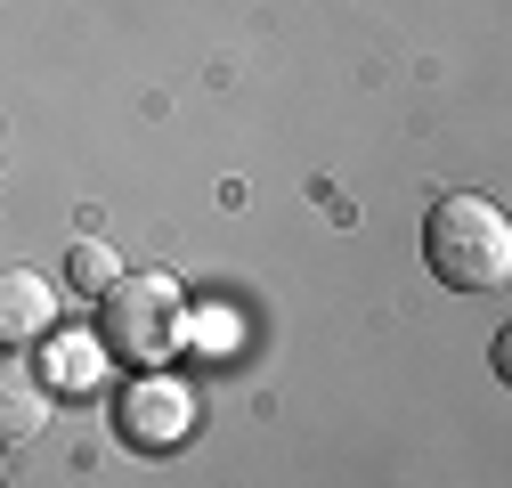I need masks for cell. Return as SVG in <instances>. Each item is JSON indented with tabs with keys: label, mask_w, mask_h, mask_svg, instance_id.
I'll use <instances>...</instances> for the list:
<instances>
[{
	"label": "cell",
	"mask_w": 512,
	"mask_h": 488,
	"mask_svg": "<svg viewBox=\"0 0 512 488\" xmlns=\"http://www.w3.org/2000/svg\"><path fill=\"white\" fill-rule=\"evenodd\" d=\"M57 383H74V391H90L98 383V350L90 342H57V366H49Z\"/></svg>",
	"instance_id": "7"
},
{
	"label": "cell",
	"mask_w": 512,
	"mask_h": 488,
	"mask_svg": "<svg viewBox=\"0 0 512 488\" xmlns=\"http://www.w3.org/2000/svg\"><path fill=\"white\" fill-rule=\"evenodd\" d=\"M66 269H74V285H82V293H106V285L122 277L114 244H98V236H82V244H74V253H66Z\"/></svg>",
	"instance_id": "6"
},
{
	"label": "cell",
	"mask_w": 512,
	"mask_h": 488,
	"mask_svg": "<svg viewBox=\"0 0 512 488\" xmlns=\"http://www.w3.org/2000/svg\"><path fill=\"white\" fill-rule=\"evenodd\" d=\"M196 318H187V285L171 269H122L106 293H98V342L131 366H163Z\"/></svg>",
	"instance_id": "2"
},
{
	"label": "cell",
	"mask_w": 512,
	"mask_h": 488,
	"mask_svg": "<svg viewBox=\"0 0 512 488\" xmlns=\"http://www.w3.org/2000/svg\"><path fill=\"white\" fill-rule=\"evenodd\" d=\"M114 423H122V440H139V448H179L187 423H196V391H187L179 375H139L131 391H122Z\"/></svg>",
	"instance_id": "3"
},
{
	"label": "cell",
	"mask_w": 512,
	"mask_h": 488,
	"mask_svg": "<svg viewBox=\"0 0 512 488\" xmlns=\"http://www.w3.org/2000/svg\"><path fill=\"white\" fill-rule=\"evenodd\" d=\"M57 326V285L41 269H0V350H25Z\"/></svg>",
	"instance_id": "4"
},
{
	"label": "cell",
	"mask_w": 512,
	"mask_h": 488,
	"mask_svg": "<svg viewBox=\"0 0 512 488\" xmlns=\"http://www.w3.org/2000/svg\"><path fill=\"white\" fill-rule=\"evenodd\" d=\"M49 432V383H41V366H25L17 350L0 358V448H25Z\"/></svg>",
	"instance_id": "5"
},
{
	"label": "cell",
	"mask_w": 512,
	"mask_h": 488,
	"mask_svg": "<svg viewBox=\"0 0 512 488\" xmlns=\"http://www.w3.org/2000/svg\"><path fill=\"white\" fill-rule=\"evenodd\" d=\"M0 480H9V448H0Z\"/></svg>",
	"instance_id": "8"
},
{
	"label": "cell",
	"mask_w": 512,
	"mask_h": 488,
	"mask_svg": "<svg viewBox=\"0 0 512 488\" xmlns=\"http://www.w3.org/2000/svg\"><path fill=\"white\" fill-rule=\"evenodd\" d=\"M423 261H431L439 285H456V293H496L512 277V220L488 196L456 188V196H439L431 220H423Z\"/></svg>",
	"instance_id": "1"
}]
</instances>
